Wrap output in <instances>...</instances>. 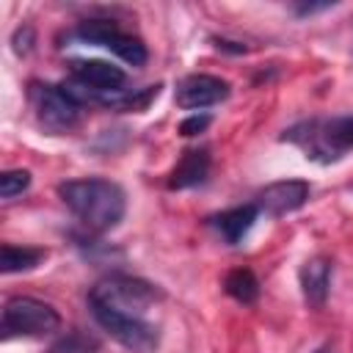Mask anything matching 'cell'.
I'll list each match as a JSON object with an SVG mask.
<instances>
[{
  "label": "cell",
  "instance_id": "cell-7",
  "mask_svg": "<svg viewBox=\"0 0 353 353\" xmlns=\"http://www.w3.org/2000/svg\"><path fill=\"white\" fill-rule=\"evenodd\" d=\"M91 295L124 309V312H132V314H143L157 298H160V290L143 279H135V276H124V273H113L108 279H102Z\"/></svg>",
  "mask_w": 353,
  "mask_h": 353
},
{
  "label": "cell",
  "instance_id": "cell-18",
  "mask_svg": "<svg viewBox=\"0 0 353 353\" xmlns=\"http://www.w3.org/2000/svg\"><path fill=\"white\" fill-rule=\"evenodd\" d=\"M30 47H33V30H30L28 25H22V28L14 33V50H17L19 55H28Z\"/></svg>",
  "mask_w": 353,
  "mask_h": 353
},
{
  "label": "cell",
  "instance_id": "cell-20",
  "mask_svg": "<svg viewBox=\"0 0 353 353\" xmlns=\"http://www.w3.org/2000/svg\"><path fill=\"white\" fill-rule=\"evenodd\" d=\"M314 353H334V350H331V347H328V345H323V347H317V350H314Z\"/></svg>",
  "mask_w": 353,
  "mask_h": 353
},
{
  "label": "cell",
  "instance_id": "cell-15",
  "mask_svg": "<svg viewBox=\"0 0 353 353\" xmlns=\"http://www.w3.org/2000/svg\"><path fill=\"white\" fill-rule=\"evenodd\" d=\"M97 350H99V342H97L91 334H85V331H80V328H72V331H66L63 336H58V339L50 345L47 353H97Z\"/></svg>",
  "mask_w": 353,
  "mask_h": 353
},
{
  "label": "cell",
  "instance_id": "cell-10",
  "mask_svg": "<svg viewBox=\"0 0 353 353\" xmlns=\"http://www.w3.org/2000/svg\"><path fill=\"white\" fill-rule=\"evenodd\" d=\"M259 210L256 204H243V207H232V210H223L218 215L210 218V226L218 232V237L226 243V245H237L254 226Z\"/></svg>",
  "mask_w": 353,
  "mask_h": 353
},
{
  "label": "cell",
  "instance_id": "cell-12",
  "mask_svg": "<svg viewBox=\"0 0 353 353\" xmlns=\"http://www.w3.org/2000/svg\"><path fill=\"white\" fill-rule=\"evenodd\" d=\"M207 174H210V152L207 149H190L174 165V171L168 176V188L171 190H185V188L201 185L207 179Z\"/></svg>",
  "mask_w": 353,
  "mask_h": 353
},
{
  "label": "cell",
  "instance_id": "cell-2",
  "mask_svg": "<svg viewBox=\"0 0 353 353\" xmlns=\"http://www.w3.org/2000/svg\"><path fill=\"white\" fill-rule=\"evenodd\" d=\"M284 141L301 146L309 160L336 163L353 152V113L334 119H309L284 130Z\"/></svg>",
  "mask_w": 353,
  "mask_h": 353
},
{
  "label": "cell",
  "instance_id": "cell-9",
  "mask_svg": "<svg viewBox=\"0 0 353 353\" xmlns=\"http://www.w3.org/2000/svg\"><path fill=\"white\" fill-rule=\"evenodd\" d=\"M232 85L215 74H188L176 83V105L182 110H201L223 102Z\"/></svg>",
  "mask_w": 353,
  "mask_h": 353
},
{
  "label": "cell",
  "instance_id": "cell-16",
  "mask_svg": "<svg viewBox=\"0 0 353 353\" xmlns=\"http://www.w3.org/2000/svg\"><path fill=\"white\" fill-rule=\"evenodd\" d=\"M30 185V171L25 168H14V171H3L0 174V196L3 199H14L22 190H28Z\"/></svg>",
  "mask_w": 353,
  "mask_h": 353
},
{
  "label": "cell",
  "instance_id": "cell-17",
  "mask_svg": "<svg viewBox=\"0 0 353 353\" xmlns=\"http://www.w3.org/2000/svg\"><path fill=\"white\" fill-rule=\"evenodd\" d=\"M207 127H210V116H207V113H193V116H188V119L179 124V132H182L185 138H190V135L204 132Z\"/></svg>",
  "mask_w": 353,
  "mask_h": 353
},
{
  "label": "cell",
  "instance_id": "cell-19",
  "mask_svg": "<svg viewBox=\"0 0 353 353\" xmlns=\"http://www.w3.org/2000/svg\"><path fill=\"white\" fill-rule=\"evenodd\" d=\"M325 8H334V3H298L295 14L306 17V14H317V11H325Z\"/></svg>",
  "mask_w": 353,
  "mask_h": 353
},
{
  "label": "cell",
  "instance_id": "cell-3",
  "mask_svg": "<svg viewBox=\"0 0 353 353\" xmlns=\"http://www.w3.org/2000/svg\"><path fill=\"white\" fill-rule=\"evenodd\" d=\"M88 309L94 314V320L116 339L121 342L127 350H135V353H149L157 347V328L152 323H146L141 314H132V312H124L97 295L88 292Z\"/></svg>",
  "mask_w": 353,
  "mask_h": 353
},
{
  "label": "cell",
  "instance_id": "cell-13",
  "mask_svg": "<svg viewBox=\"0 0 353 353\" xmlns=\"http://www.w3.org/2000/svg\"><path fill=\"white\" fill-rule=\"evenodd\" d=\"M44 256H47L44 248L3 243V248H0V270L3 273H25V270H33L36 265H41Z\"/></svg>",
  "mask_w": 353,
  "mask_h": 353
},
{
  "label": "cell",
  "instance_id": "cell-14",
  "mask_svg": "<svg viewBox=\"0 0 353 353\" xmlns=\"http://www.w3.org/2000/svg\"><path fill=\"white\" fill-rule=\"evenodd\" d=\"M223 290H226V295H232L237 303H254L256 295H259V281H256V276H254L248 268H237V270H229V273H226Z\"/></svg>",
  "mask_w": 353,
  "mask_h": 353
},
{
  "label": "cell",
  "instance_id": "cell-4",
  "mask_svg": "<svg viewBox=\"0 0 353 353\" xmlns=\"http://www.w3.org/2000/svg\"><path fill=\"white\" fill-rule=\"evenodd\" d=\"M61 314L55 306L30 298V295H14L3 306V339L14 336H44L58 331Z\"/></svg>",
  "mask_w": 353,
  "mask_h": 353
},
{
  "label": "cell",
  "instance_id": "cell-5",
  "mask_svg": "<svg viewBox=\"0 0 353 353\" xmlns=\"http://www.w3.org/2000/svg\"><path fill=\"white\" fill-rule=\"evenodd\" d=\"M28 99L33 105V113H36L39 124L50 132H69L80 121L83 105L66 91V85L30 83L28 85Z\"/></svg>",
  "mask_w": 353,
  "mask_h": 353
},
{
  "label": "cell",
  "instance_id": "cell-1",
  "mask_svg": "<svg viewBox=\"0 0 353 353\" xmlns=\"http://www.w3.org/2000/svg\"><path fill=\"white\" fill-rule=\"evenodd\" d=\"M61 201L72 210V215L91 232H110L119 226V221L127 212V196L124 190L99 176L85 179H69L58 185Z\"/></svg>",
  "mask_w": 353,
  "mask_h": 353
},
{
  "label": "cell",
  "instance_id": "cell-11",
  "mask_svg": "<svg viewBox=\"0 0 353 353\" xmlns=\"http://www.w3.org/2000/svg\"><path fill=\"white\" fill-rule=\"evenodd\" d=\"M328 287H331V262L325 256H312L309 262H303V268H301L303 301L309 306L320 309L328 298Z\"/></svg>",
  "mask_w": 353,
  "mask_h": 353
},
{
  "label": "cell",
  "instance_id": "cell-6",
  "mask_svg": "<svg viewBox=\"0 0 353 353\" xmlns=\"http://www.w3.org/2000/svg\"><path fill=\"white\" fill-rule=\"evenodd\" d=\"M74 39H80L83 44H94V47H105L110 50L113 55H119L124 63L130 66H143L149 52H146V44L132 36V33H124L116 22L110 19H85L74 28L72 33Z\"/></svg>",
  "mask_w": 353,
  "mask_h": 353
},
{
  "label": "cell",
  "instance_id": "cell-8",
  "mask_svg": "<svg viewBox=\"0 0 353 353\" xmlns=\"http://www.w3.org/2000/svg\"><path fill=\"white\" fill-rule=\"evenodd\" d=\"M309 193H312V188L306 179H279V182H270L268 188H262L254 204L259 212H265L270 218H281L287 212L301 210L309 201Z\"/></svg>",
  "mask_w": 353,
  "mask_h": 353
}]
</instances>
